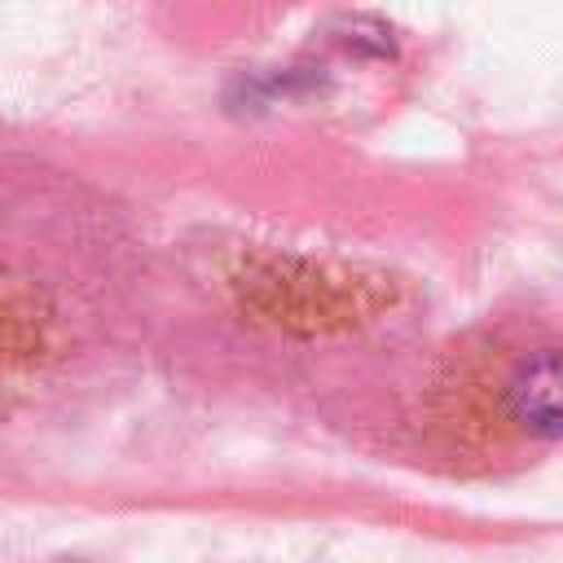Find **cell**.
<instances>
[{
  "mask_svg": "<svg viewBox=\"0 0 563 563\" xmlns=\"http://www.w3.org/2000/svg\"><path fill=\"white\" fill-rule=\"evenodd\" d=\"M506 396H510L515 418H519L532 435L554 440L559 427H563V405H559V352H554V347H541V352H532L528 361H519V369H515Z\"/></svg>",
  "mask_w": 563,
  "mask_h": 563,
  "instance_id": "6da1fadb",
  "label": "cell"
}]
</instances>
